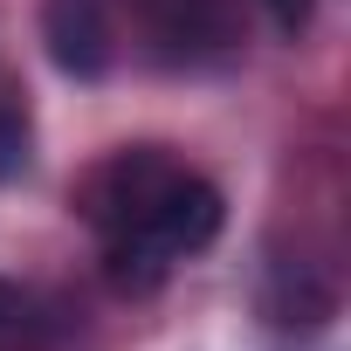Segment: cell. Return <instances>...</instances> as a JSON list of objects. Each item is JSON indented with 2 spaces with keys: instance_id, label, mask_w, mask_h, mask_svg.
<instances>
[{
  "instance_id": "cell-1",
  "label": "cell",
  "mask_w": 351,
  "mask_h": 351,
  "mask_svg": "<svg viewBox=\"0 0 351 351\" xmlns=\"http://www.w3.org/2000/svg\"><path fill=\"white\" fill-rule=\"evenodd\" d=\"M214 234H221V193L200 180V172L180 165V172L145 200V214H138L124 234L104 241V248H110V276L131 282V289H145V282H158L172 262L200 255Z\"/></svg>"
},
{
  "instance_id": "cell-2",
  "label": "cell",
  "mask_w": 351,
  "mask_h": 351,
  "mask_svg": "<svg viewBox=\"0 0 351 351\" xmlns=\"http://www.w3.org/2000/svg\"><path fill=\"white\" fill-rule=\"evenodd\" d=\"M42 42H49L56 69L97 83L110 69V14H104V0H42Z\"/></svg>"
},
{
  "instance_id": "cell-3",
  "label": "cell",
  "mask_w": 351,
  "mask_h": 351,
  "mask_svg": "<svg viewBox=\"0 0 351 351\" xmlns=\"http://www.w3.org/2000/svg\"><path fill=\"white\" fill-rule=\"evenodd\" d=\"M28 97H21V83L0 69V186L14 180V172H28Z\"/></svg>"
},
{
  "instance_id": "cell-4",
  "label": "cell",
  "mask_w": 351,
  "mask_h": 351,
  "mask_svg": "<svg viewBox=\"0 0 351 351\" xmlns=\"http://www.w3.org/2000/svg\"><path fill=\"white\" fill-rule=\"evenodd\" d=\"M262 8H269V21H276V28L296 42V35L310 28V14H317V0H262Z\"/></svg>"
},
{
  "instance_id": "cell-5",
  "label": "cell",
  "mask_w": 351,
  "mask_h": 351,
  "mask_svg": "<svg viewBox=\"0 0 351 351\" xmlns=\"http://www.w3.org/2000/svg\"><path fill=\"white\" fill-rule=\"evenodd\" d=\"M14 317H21V289H14V282H0V330H8Z\"/></svg>"
}]
</instances>
